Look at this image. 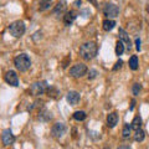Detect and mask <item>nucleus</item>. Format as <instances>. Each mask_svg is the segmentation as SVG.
Segmentation results:
<instances>
[{
  "mask_svg": "<svg viewBox=\"0 0 149 149\" xmlns=\"http://www.w3.org/2000/svg\"><path fill=\"white\" fill-rule=\"evenodd\" d=\"M117 123H118V114L116 112H112V113L107 116V125L109 128H114Z\"/></svg>",
  "mask_w": 149,
  "mask_h": 149,
  "instance_id": "obj_13",
  "label": "nucleus"
},
{
  "mask_svg": "<svg viewBox=\"0 0 149 149\" xmlns=\"http://www.w3.org/2000/svg\"><path fill=\"white\" fill-rule=\"evenodd\" d=\"M80 98H81L80 93L76 92V91H70V92L67 93V96H66L67 102H68L70 104H72V106L77 104L78 102H80Z\"/></svg>",
  "mask_w": 149,
  "mask_h": 149,
  "instance_id": "obj_10",
  "label": "nucleus"
},
{
  "mask_svg": "<svg viewBox=\"0 0 149 149\" xmlns=\"http://www.w3.org/2000/svg\"><path fill=\"white\" fill-rule=\"evenodd\" d=\"M122 65H123V61H122V60H118V61H117V63H116V66L113 67V71H117L118 68H120V67H122Z\"/></svg>",
  "mask_w": 149,
  "mask_h": 149,
  "instance_id": "obj_27",
  "label": "nucleus"
},
{
  "mask_svg": "<svg viewBox=\"0 0 149 149\" xmlns=\"http://www.w3.org/2000/svg\"><path fill=\"white\" fill-rule=\"evenodd\" d=\"M46 93H47V96L51 97V98H56V97H57V95H58V91L56 90L55 87L49 86L47 90H46Z\"/></svg>",
  "mask_w": 149,
  "mask_h": 149,
  "instance_id": "obj_23",
  "label": "nucleus"
},
{
  "mask_svg": "<svg viewBox=\"0 0 149 149\" xmlns=\"http://www.w3.org/2000/svg\"><path fill=\"white\" fill-rule=\"evenodd\" d=\"M1 141L4 146H11L15 142V136L13 134L11 129H4L1 133Z\"/></svg>",
  "mask_w": 149,
  "mask_h": 149,
  "instance_id": "obj_9",
  "label": "nucleus"
},
{
  "mask_svg": "<svg viewBox=\"0 0 149 149\" xmlns=\"http://www.w3.org/2000/svg\"><path fill=\"white\" fill-rule=\"evenodd\" d=\"M73 4H74V6H81L82 1H81V0H76V1H74Z\"/></svg>",
  "mask_w": 149,
  "mask_h": 149,
  "instance_id": "obj_30",
  "label": "nucleus"
},
{
  "mask_svg": "<svg viewBox=\"0 0 149 149\" xmlns=\"http://www.w3.org/2000/svg\"><path fill=\"white\" fill-rule=\"evenodd\" d=\"M136 49L137 51H141V39H136Z\"/></svg>",
  "mask_w": 149,
  "mask_h": 149,
  "instance_id": "obj_28",
  "label": "nucleus"
},
{
  "mask_svg": "<svg viewBox=\"0 0 149 149\" xmlns=\"http://www.w3.org/2000/svg\"><path fill=\"white\" fill-rule=\"evenodd\" d=\"M124 52V44L123 41H117V44H116V55L117 56H120Z\"/></svg>",
  "mask_w": 149,
  "mask_h": 149,
  "instance_id": "obj_21",
  "label": "nucleus"
},
{
  "mask_svg": "<svg viewBox=\"0 0 149 149\" xmlns=\"http://www.w3.org/2000/svg\"><path fill=\"white\" fill-rule=\"evenodd\" d=\"M141 90H142V86L139 85V83H134L133 87H132V93L134 96H138L139 92H141Z\"/></svg>",
  "mask_w": 149,
  "mask_h": 149,
  "instance_id": "obj_25",
  "label": "nucleus"
},
{
  "mask_svg": "<svg viewBox=\"0 0 149 149\" xmlns=\"http://www.w3.org/2000/svg\"><path fill=\"white\" fill-rule=\"evenodd\" d=\"M102 26H103V30H104V31H111V30H113V29H114L116 21H114V20H112V19H107V20L103 21Z\"/></svg>",
  "mask_w": 149,
  "mask_h": 149,
  "instance_id": "obj_15",
  "label": "nucleus"
},
{
  "mask_svg": "<svg viewBox=\"0 0 149 149\" xmlns=\"http://www.w3.org/2000/svg\"><path fill=\"white\" fill-rule=\"evenodd\" d=\"M117 149H132V148H130V146H127V144H123V146L118 147Z\"/></svg>",
  "mask_w": 149,
  "mask_h": 149,
  "instance_id": "obj_29",
  "label": "nucleus"
},
{
  "mask_svg": "<svg viewBox=\"0 0 149 149\" xmlns=\"http://www.w3.org/2000/svg\"><path fill=\"white\" fill-rule=\"evenodd\" d=\"M88 1H91V3L93 4V5H95V6H97V1H96V0H88Z\"/></svg>",
  "mask_w": 149,
  "mask_h": 149,
  "instance_id": "obj_32",
  "label": "nucleus"
},
{
  "mask_svg": "<svg viewBox=\"0 0 149 149\" xmlns=\"http://www.w3.org/2000/svg\"><path fill=\"white\" fill-rule=\"evenodd\" d=\"M134 104H136V101L133 100V101H132V104H130V107H129V109H130V111H133V109H134Z\"/></svg>",
  "mask_w": 149,
  "mask_h": 149,
  "instance_id": "obj_31",
  "label": "nucleus"
},
{
  "mask_svg": "<svg viewBox=\"0 0 149 149\" xmlns=\"http://www.w3.org/2000/svg\"><path fill=\"white\" fill-rule=\"evenodd\" d=\"M104 149H108V148H104Z\"/></svg>",
  "mask_w": 149,
  "mask_h": 149,
  "instance_id": "obj_33",
  "label": "nucleus"
},
{
  "mask_svg": "<svg viewBox=\"0 0 149 149\" xmlns=\"http://www.w3.org/2000/svg\"><path fill=\"white\" fill-rule=\"evenodd\" d=\"M14 65L20 72H25L31 66V60L26 54H20L14 58Z\"/></svg>",
  "mask_w": 149,
  "mask_h": 149,
  "instance_id": "obj_2",
  "label": "nucleus"
},
{
  "mask_svg": "<svg viewBox=\"0 0 149 149\" xmlns=\"http://www.w3.org/2000/svg\"><path fill=\"white\" fill-rule=\"evenodd\" d=\"M65 8H66V3H65V0H61V3L58 1V4L56 5L55 10H54V14H58V13H62L65 10Z\"/></svg>",
  "mask_w": 149,
  "mask_h": 149,
  "instance_id": "obj_24",
  "label": "nucleus"
},
{
  "mask_svg": "<svg viewBox=\"0 0 149 149\" xmlns=\"http://www.w3.org/2000/svg\"><path fill=\"white\" fill-rule=\"evenodd\" d=\"M130 133H132V127L129 124H125L123 127V130H122V137L124 139H128L130 137Z\"/></svg>",
  "mask_w": 149,
  "mask_h": 149,
  "instance_id": "obj_22",
  "label": "nucleus"
},
{
  "mask_svg": "<svg viewBox=\"0 0 149 149\" xmlns=\"http://www.w3.org/2000/svg\"><path fill=\"white\" fill-rule=\"evenodd\" d=\"M86 117H87V114H86V112H83V111H76L73 113V119L78 120V122H81V120H85Z\"/></svg>",
  "mask_w": 149,
  "mask_h": 149,
  "instance_id": "obj_19",
  "label": "nucleus"
},
{
  "mask_svg": "<svg viewBox=\"0 0 149 149\" xmlns=\"http://www.w3.org/2000/svg\"><path fill=\"white\" fill-rule=\"evenodd\" d=\"M76 17H77V13H76V11H73V10L67 11L66 14H65V16H63V22H65V25L70 26L74 20H76Z\"/></svg>",
  "mask_w": 149,
  "mask_h": 149,
  "instance_id": "obj_12",
  "label": "nucleus"
},
{
  "mask_svg": "<svg viewBox=\"0 0 149 149\" xmlns=\"http://www.w3.org/2000/svg\"><path fill=\"white\" fill-rule=\"evenodd\" d=\"M118 34H119V37L122 39L120 41H123L125 44V46H127V50L130 51V49H132V42H130V39H129V35L127 34V31L123 30V29H119Z\"/></svg>",
  "mask_w": 149,
  "mask_h": 149,
  "instance_id": "obj_11",
  "label": "nucleus"
},
{
  "mask_svg": "<svg viewBox=\"0 0 149 149\" xmlns=\"http://www.w3.org/2000/svg\"><path fill=\"white\" fill-rule=\"evenodd\" d=\"M97 77V71L95 68L90 70V72H88V80H95V78Z\"/></svg>",
  "mask_w": 149,
  "mask_h": 149,
  "instance_id": "obj_26",
  "label": "nucleus"
},
{
  "mask_svg": "<svg viewBox=\"0 0 149 149\" xmlns=\"http://www.w3.org/2000/svg\"><path fill=\"white\" fill-rule=\"evenodd\" d=\"M87 71H88V68L85 63H76L74 66L70 68V76H72L74 78H80L85 76Z\"/></svg>",
  "mask_w": 149,
  "mask_h": 149,
  "instance_id": "obj_4",
  "label": "nucleus"
},
{
  "mask_svg": "<svg viewBox=\"0 0 149 149\" xmlns=\"http://www.w3.org/2000/svg\"><path fill=\"white\" fill-rule=\"evenodd\" d=\"M39 120L41 122H49V120L52 118V114H51V112H49L47 109H42L39 112Z\"/></svg>",
  "mask_w": 149,
  "mask_h": 149,
  "instance_id": "obj_14",
  "label": "nucleus"
},
{
  "mask_svg": "<svg viewBox=\"0 0 149 149\" xmlns=\"http://www.w3.org/2000/svg\"><path fill=\"white\" fill-rule=\"evenodd\" d=\"M141 125H142V118H141V116H136V117L133 118L132 123H130V127H132V129H134V130H138L139 128H141Z\"/></svg>",
  "mask_w": 149,
  "mask_h": 149,
  "instance_id": "obj_16",
  "label": "nucleus"
},
{
  "mask_svg": "<svg viewBox=\"0 0 149 149\" xmlns=\"http://www.w3.org/2000/svg\"><path fill=\"white\" fill-rule=\"evenodd\" d=\"M97 51H98V47H97L96 42H85L83 45H81L80 47V56L85 60H92L93 57H96Z\"/></svg>",
  "mask_w": 149,
  "mask_h": 149,
  "instance_id": "obj_1",
  "label": "nucleus"
},
{
  "mask_svg": "<svg viewBox=\"0 0 149 149\" xmlns=\"http://www.w3.org/2000/svg\"><path fill=\"white\" fill-rule=\"evenodd\" d=\"M138 65H139L138 63V57H137L136 55H133L132 57L129 58V67L132 68L133 71H136V70L138 68Z\"/></svg>",
  "mask_w": 149,
  "mask_h": 149,
  "instance_id": "obj_20",
  "label": "nucleus"
},
{
  "mask_svg": "<svg viewBox=\"0 0 149 149\" xmlns=\"http://www.w3.org/2000/svg\"><path fill=\"white\" fill-rule=\"evenodd\" d=\"M5 82L8 83V85H10L13 87H17L19 86V77L15 71H13V70H10V71H8L5 73Z\"/></svg>",
  "mask_w": 149,
  "mask_h": 149,
  "instance_id": "obj_8",
  "label": "nucleus"
},
{
  "mask_svg": "<svg viewBox=\"0 0 149 149\" xmlns=\"http://www.w3.org/2000/svg\"><path fill=\"white\" fill-rule=\"evenodd\" d=\"M52 4V0H40V4H39V10L40 11H45L51 6Z\"/></svg>",
  "mask_w": 149,
  "mask_h": 149,
  "instance_id": "obj_17",
  "label": "nucleus"
},
{
  "mask_svg": "<svg viewBox=\"0 0 149 149\" xmlns=\"http://www.w3.org/2000/svg\"><path fill=\"white\" fill-rule=\"evenodd\" d=\"M25 24L24 21H14L13 24H10V26H9V32H10V35H13L14 37H21L22 35L25 34Z\"/></svg>",
  "mask_w": 149,
  "mask_h": 149,
  "instance_id": "obj_3",
  "label": "nucleus"
},
{
  "mask_svg": "<svg viewBox=\"0 0 149 149\" xmlns=\"http://www.w3.org/2000/svg\"><path fill=\"white\" fill-rule=\"evenodd\" d=\"M66 130H67L66 124L62 122H57L51 128V134H52L54 138H61V137H63V134L66 133Z\"/></svg>",
  "mask_w": 149,
  "mask_h": 149,
  "instance_id": "obj_6",
  "label": "nucleus"
},
{
  "mask_svg": "<svg viewBox=\"0 0 149 149\" xmlns=\"http://www.w3.org/2000/svg\"><path fill=\"white\" fill-rule=\"evenodd\" d=\"M47 82L46 81H41V82H35L32 83L31 87H30V93L32 96H41L44 95V93L46 92V90H47Z\"/></svg>",
  "mask_w": 149,
  "mask_h": 149,
  "instance_id": "obj_5",
  "label": "nucleus"
},
{
  "mask_svg": "<svg viewBox=\"0 0 149 149\" xmlns=\"http://www.w3.org/2000/svg\"><path fill=\"white\" fill-rule=\"evenodd\" d=\"M103 14L109 19H114L119 15V8L116 4H106L103 8Z\"/></svg>",
  "mask_w": 149,
  "mask_h": 149,
  "instance_id": "obj_7",
  "label": "nucleus"
},
{
  "mask_svg": "<svg viewBox=\"0 0 149 149\" xmlns=\"http://www.w3.org/2000/svg\"><path fill=\"white\" fill-rule=\"evenodd\" d=\"M144 138H146V133H144V130H142L139 128L138 130H136V133H134V141L136 142H143Z\"/></svg>",
  "mask_w": 149,
  "mask_h": 149,
  "instance_id": "obj_18",
  "label": "nucleus"
}]
</instances>
